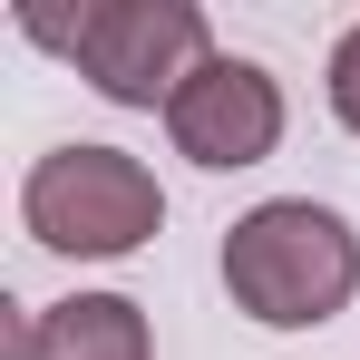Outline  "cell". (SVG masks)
Wrapping results in <instances>:
<instances>
[{"label":"cell","mask_w":360,"mask_h":360,"mask_svg":"<svg viewBox=\"0 0 360 360\" xmlns=\"http://www.w3.org/2000/svg\"><path fill=\"white\" fill-rule=\"evenodd\" d=\"M321 98H331V117L360 136V20L331 39V59H321Z\"/></svg>","instance_id":"8992f818"},{"label":"cell","mask_w":360,"mask_h":360,"mask_svg":"<svg viewBox=\"0 0 360 360\" xmlns=\"http://www.w3.org/2000/svg\"><path fill=\"white\" fill-rule=\"evenodd\" d=\"M283 127H292L283 78L263 59H243V49H214V59L176 88L166 146H176L185 166H205V176H243V166H263V156L283 146Z\"/></svg>","instance_id":"277c9868"},{"label":"cell","mask_w":360,"mask_h":360,"mask_svg":"<svg viewBox=\"0 0 360 360\" xmlns=\"http://www.w3.org/2000/svg\"><path fill=\"white\" fill-rule=\"evenodd\" d=\"M20 360H156V321L127 292H68L20 321Z\"/></svg>","instance_id":"5b68a950"},{"label":"cell","mask_w":360,"mask_h":360,"mask_svg":"<svg viewBox=\"0 0 360 360\" xmlns=\"http://www.w3.org/2000/svg\"><path fill=\"white\" fill-rule=\"evenodd\" d=\"M30 49H49L88 78V98L166 117L176 88L214 59V20L195 0H20L10 10Z\"/></svg>","instance_id":"7a4b0ae2"},{"label":"cell","mask_w":360,"mask_h":360,"mask_svg":"<svg viewBox=\"0 0 360 360\" xmlns=\"http://www.w3.org/2000/svg\"><path fill=\"white\" fill-rule=\"evenodd\" d=\"M20 234L59 263H127L166 234V185L146 156H127L108 136H68L49 156H30L20 176Z\"/></svg>","instance_id":"3957f363"},{"label":"cell","mask_w":360,"mask_h":360,"mask_svg":"<svg viewBox=\"0 0 360 360\" xmlns=\"http://www.w3.org/2000/svg\"><path fill=\"white\" fill-rule=\"evenodd\" d=\"M214 273L253 331H321L360 302V224L321 195H263L224 224Z\"/></svg>","instance_id":"6da1fadb"}]
</instances>
